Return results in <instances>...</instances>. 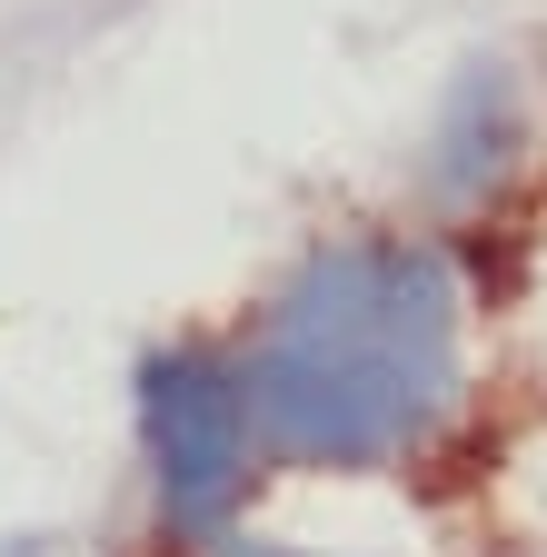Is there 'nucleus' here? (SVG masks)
<instances>
[{
	"mask_svg": "<svg viewBox=\"0 0 547 557\" xmlns=\"http://www.w3.org/2000/svg\"><path fill=\"white\" fill-rule=\"evenodd\" d=\"M458 369V299L428 249H349L299 278V299L249 369V418L289 448L369 458L428 429Z\"/></svg>",
	"mask_w": 547,
	"mask_h": 557,
	"instance_id": "obj_1",
	"label": "nucleus"
},
{
	"mask_svg": "<svg viewBox=\"0 0 547 557\" xmlns=\"http://www.w3.org/2000/svg\"><path fill=\"white\" fill-rule=\"evenodd\" d=\"M150 448L189 518H220L249 468V388L210 359H150Z\"/></svg>",
	"mask_w": 547,
	"mask_h": 557,
	"instance_id": "obj_2",
	"label": "nucleus"
}]
</instances>
